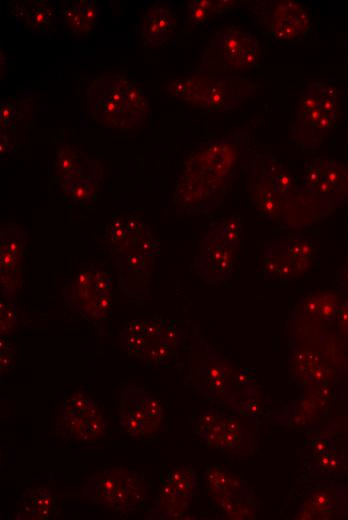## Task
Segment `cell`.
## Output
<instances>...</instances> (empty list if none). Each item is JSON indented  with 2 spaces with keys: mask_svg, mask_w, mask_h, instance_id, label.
Wrapping results in <instances>:
<instances>
[{
  "mask_svg": "<svg viewBox=\"0 0 348 520\" xmlns=\"http://www.w3.org/2000/svg\"><path fill=\"white\" fill-rule=\"evenodd\" d=\"M249 133V129H238L199 145L175 183L173 203L189 211L208 213L216 195L241 164Z\"/></svg>",
  "mask_w": 348,
  "mask_h": 520,
  "instance_id": "cell-1",
  "label": "cell"
},
{
  "mask_svg": "<svg viewBox=\"0 0 348 520\" xmlns=\"http://www.w3.org/2000/svg\"><path fill=\"white\" fill-rule=\"evenodd\" d=\"M190 384L206 399L238 411L248 398L244 389L254 388L245 369L232 367L194 328L189 349Z\"/></svg>",
  "mask_w": 348,
  "mask_h": 520,
  "instance_id": "cell-2",
  "label": "cell"
},
{
  "mask_svg": "<svg viewBox=\"0 0 348 520\" xmlns=\"http://www.w3.org/2000/svg\"><path fill=\"white\" fill-rule=\"evenodd\" d=\"M86 104L96 123L118 131L140 129L149 110L142 87L124 75L95 79L86 90Z\"/></svg>",
  "mask_w": 348,
  "mask_h": 520,
  "instance_id": "cell-3",
  "label": "cell"
},
{
  "mask_svg": "<svg viewBox=\"0 0 348 520\" xmlns=\"http://www.w3.org/2000/svg\"><path fill=\"white\" fill-rule=\"evenodd\" d=\"M340 116L337 87L330 81H313L298 98L290 125L292 138L303 150L314 152L337 127Z\"/></svg>",
  "mask_w": 348,
  "mask_h": 520,
  "instance_id": "cell-4",
  "label": "cell"
},
{
  "mask_svg": "<svg viewBox=\"0 0 348 520\" xmlns=\"http://www.w3.org/2000/svg\"><path fill=\"white\" fill-rule=\"evenodd\" d=\"M184 339V330L173 320L154 316L124 322L117 343L129 356L159 368L175 357Z\"/></svg>",
  "mask_w": 348,
  "mask_h": 520,
  "instance_id": "cell-5",
  "label": "cell"
},
{
  "mask_svg": "<svg viewBox=\"0 0 348 520\" xmlns=\"http://www.w3.org/2000/svg\"><path fill=\"white\" fill-rule=\"evenodd\" d=\"M81 495L97 506L129 516L146 502L148 486L138 472L112 467L89 476L82 486Z\"/></svg>",
  "mask_w": 348,
  "mask_h": 520,
  "instance_id": "cell-6",
  "label": "cell"
},
{
  "mask_svg": "<svg viewBox=\"0 0 348 520\" xmlns=\"http://www.w3.org/2000/svg\"><path fill=\"white\" fill-rule=\"evenodd\" d=\"M260 45L256 36L228 26L218 30L210 39L195 73L236 75L257 66Z\"/></svg>",
  "mask_w": 348,
  "mask_h": 520,
  "instance_id": "cell-7",
  "label": "cell"
},
{
  "mask_svg": "<svg viewBox=\"0 0 348 520\" xmlns=\"http://www.w3.org/2000/svg\"><path fill=\"white\" fill-rule=\"evenodd\" d=\"M258 87L239 75L195 73L185 77L182 100L206 111H226L238 106Z\"/></svg>",
  "mask_w": 348,
  "mask_h": 520,
  "instance_id": "cell-8",
  "label": "cell"
},
{
  "mask_svg": "<svg viewBox=\"0 0 348 520\" xmlns=\"http://www.w3.org/2000/svg\"><path fill=\"white\" fill-rule=\"evenodd\" d=\"M241 163L244 164L248 175L267 183L273 192L288 204L301 223L325 217L302 186L299 188L296 185L291 171L275 156L251 152L247 158L243 157Z\"/></svg>",
  "mask_w": 348,
  "mask_h": 520,
  "instance_id": "cell-9",
  "label": "cell"
},
{
  "mask_svg": "<svg viewBox=\"0 0 348 520\" xmlns=\"http://www.w3.org/2000/svg\"><path fill=\"white\" fill-rule=\"evenodd\" d=\"M302 188L326 217L348 202V166L319 156L305 161Z\"/></svg>",
  "mask_w": 348,
  "mask_h": 520,
  "instance_id": "cell-10",
  "label": "cell"
},
{
  "mask_svg": "<svg viewBox=\"0 0 348 520\" xmlns=\"http://www.w3.org/2000/svg\"><path fill=\"white\" fill-rule=\"evenodd\" d=\"M204 479L208 493L228 518L257 517V499L238 475L221 465H212L206 469Z\"/></svg>",
  "mask_w": 348,
  "mask_h": 520,
  "instance_id": "cell-11",
  "label": "cell"
},
{
  "mask_svg": "<svg viewBox=\"0 0 348 520\" xmlns=\"http://www.w3.org/2000/svg\"><path fill=\"white\" fill-rule=\"evenodd\" d=\"M118 418L121 428L129 436L147 439L161 429L163 407L146 389L132 385L120 393Z\"/></svg>",
  "mask_w": 348,
  "mask_h": 520,
  "instance_id": "cell-12",
  "label": "cell"
},
{
  "mask_svg": "<svg viewBox=\"0 0 348 520\" xmlns=\"http://www.w3.org/2000/svg\"><path fill=\"white\" fill-rule=\"evenodd\" d=\"M198 477L191 464L177 465L164 477L162 487L146 515L150 520L177 519L183 516L192 503L197 490Z\"/></svg>",
  "mask_w": 348,
  "mask_h": 520,
  "instance_id": "cell-13",
  "label": "cell"
},
{
  "mask_svg": "<svg viewBox=\"0 0 348 520\" xmlns=\"http://www.w3.org/2000/svg\"><path fill=\"white\" fill-rule=\"evenodd\" d=\"M61 424L70 438L83 442L99 439L107 426L95 400L82 392L73 394L64 402Z\"/></svg>",
  "mask_w": 348,
  "mask_h": 520,
  "instance_id": "cell-14",
  "label": "cell"
},
{
  "mask_svg": "<svg viewBox=\"0 0 348 520\" xmlns=\"http://www.w3.org/2000/svg\"><path fill=\"white\" fill-rule=\"evenodd\" d=\"M262 10L263 23L273 39L292 42L301 39L311 30L310 17L306 9L297 1H274Z\"/></svg>",
  "mask_w": 348,
  "mask_h": 520,
  "instance_id": "cell-15",
  "label": "cell"
},
{
  "mask_svg": "<svg viewBox=\"0 0 348 520\" xmlns=\"http://www.w3.org/2000/svg\"><path fill=\"white\" fill-rule=\"evenodd\" d=\"M92 269H82L62 290L66 303L90 321L105 320L112 305L111 296L99 294L93 286Z\"/></svg>",
  "mask_w": 348,
  "mask_h": 520,
  "instance_id": "cell-16",
  "label": "cell"
},
{
  "mask_svg": "<svg viewBox=\"0 0 348 520\" xmlns=\"http://www.w3.org/2000/svg\"><path fill=\"white\" fill-rule=\"evenodd\" d=\"M238 251L203 235L196 248L195 271L207 284L230 279Z\"/></svg>",
  "mask_w": 348,
  "mask_h": 520,
  "instance_id": "cell-17",
  "label": "cell"
},
{
  "mask_svg": "<svg viewBox=\"0 0 348 520\" xmlns=\"http://www.w3.org/2000/svg\"><path fill=\"white\" fill-rule=\"evenodd\" d=\"M248 193L257 211L266 219L286 226H303L293 210L264 181L249 175Z\"/></svg>",
  "mask_w": 348,
  "mask_h": 520,
  "instance_id": "cell-18",
  "label": "cell"
},
{
  "mask_svg": "<svg viewBox=\"0 0 348 520\" xmlns=\"http://www.w3.org/2000/svg\"><path fill=\"white\" fill-rule=\"evenodd\" d=\"M260 268L265 280H288L310 269L284 253L275 241L263 245Z\"/></svg>",
  "mask_w": 348,
  "mask_h": 520,
  "instance_id": "cell-19",
  "label": "cell"
},
{
  "mask_svg": "<svg viewBox=\"0 0 348 520\" xmlns=\"http://www.w3.org/2000/svg\"><path fill=\"white\" fill-rule=\"evenodd\" d=\"M177 20L173 12L159 5L151 6L145 12L141 23L144 45L160 46L173 37Z\"/></svg>",
  "mask_w": 348,
  "mask_h": 520,
  "instance_id": "cell-20",
  "label": "cell"
},
{
  "mask_svg": "<svg viewBox=\"0 0 348 520\" xmlns=\"http://www.w3.org/2000/svg\"><path fill=\"white\" fill-rule=\"evenodd\" d=\"M194 432L207 446L224 451L227 435L226 416L215 408H208L198 416Z\"/></svg>",
  "mask_w": 348,
  "mask_h": 520,
  "instance_id": "cell-21",
  "label": "cell"
},
{
  "mask_svg": "<svg viewBox=\"0 0 348 520\" xmlns=\"http://www.w3.org/2000/svg\"><path fill=\"white\" fill-rule=\"evenodd\" d=\"M21 500L23 514L28 519H48L56 510V498L46 487L28 488Z\"/></svg>",
  "mask_w": 348,
  "mask_h": 520,
  "instance_id": "cell-22",
  "label": "cell"
},
{
  "mask_svg": "<svg viewBox=\"0 0 348 520\" xmlns=\"http://www.w3.org/2000/svg\"><path fill=\"white\" fill-rule=\"evenodd\" d=\"M301 307L308 317L331 321L338 315L339 297L330 290L308 293L301 299Z\"/></svg>",
  "mask_w": 348,
  "mask_h": 520,
  "instance_id": "cell-23",
  "label": "cell"
},
{
  "mask_svg": "<svg viewBox=\"0 0 348 520\" xmlns=\"http://www.w3.org/2000/svg\"><path fill=\"white\" fill-rule=\"evenodd\" d=\"M244 217L237 214L223 219L213 229L204 233V236L239 250L243 243Z\"/></svg>",
  "mask_w": 348,
  "mask_h": 520,
  "instance_id": "cell-24",
  "label": "cell"
},
{
  "mask_svg": "<svg viewBox=\"0 0 348 520\" xmlns=\"http://www.w3.org/2000/svg\"><path fill=\"white\" fill-rule=\"evenodd\" d=\"M274 241L288 256L311 268L318 252V243L316 240L297 235Z\"/></svg>",
  "mask_w": 348,
  "mask_h": 520,
  "instance_id": "cell-25",
  "label": "cell"
},
{
  "mask_svg": "<svg viewBox=\"0 0 348 520\" xmlns=\"http://www.w3.org/2000/svg\"><path fill=\"white\" fill-rule=\"evenodd\" d=\"M238 4L239 2L235 0H193L188 5V20L192 25H203Z\"/></svg>",
  "mask_w": 348,
  "mask_h": 520,
  "instance_id": "cell-26",
  "label": "cell"
},
{
  "mask_svg": "<svg viewBox=\"0 0 348 520\" xmlns=\"http://www.w3.org/2000/svg\"><path fill=\"white\" fill-rule=\"evenodd\" d=\"M20 18H24L26 24L32 29H43L52 23L54 7L50 1L23 2L15 9Z\"/></svg>",
  "mask_w": 348,
  "mask_h": 520,
  "instance_id": "cell-27",
  "label": "cell"
},
{
  "mask_svg": "<svg viewBox=\"0 0 348 520\" xmlns=\"http://www.w3.org/2000/svg\"><path fill=\"white\" fill-rule=\"evenodd\" d=\"M61 185L68 199L75 205L88 203L94 194L92 180L82 175L61 179Z\"/></svg>",
  "mask_w": 348,
  "mask_h": 520,
  "instance_id": "cell-28",
  "label": "cell"
},
{
  "mask_svg": "<svg viewBox=\"0 0 348 520\" xmlns=\"http://www.w3.org/2000/svg\"><path fill=\"white\" fill-rule=\"evenodd\" d=\"M56 171L61 179L82 175V166L76 151L68 144L60 143L56 149Z\"/></svg>",
  "mask_w": 348,
  "mask_h": 520,
  "instance_id": "cell-29",
  "label": "cell"
},
{
  "mask_svg": "<svg viewBox=\"0 0 348 520\" xmlns=\"http://www.w3.org/2000/svg\"><path fill=\"white\" fill-rule=\"evenodd\" d=\"M106 239L116 252L120 251L128 241V233L125 218L116 216L112 218L106 227Z\"/></svg>",
  "mask_w": 348,
  "mask_h": 520,
  "instance_id": "cell-30",
  "label": "cell"
},
{
  "mask_svg": "<svg viewBox=\"0 0 348 520\" xmlns=\"http://www.w3.org/2000/svg\"><path fill=\"white\" fill-rule=\"evenodd\" d=\"M64 20L67 26L76 34H88L84 14H83V0H78L70 3L63 10Z\"/></svg>",
  "mask_w": 348,
  "mask_h": 520,
  "instance_id": "cell-31",
  "label": "cell"
},
{
  "mask_svg": "<svg viewBox=\"0 0 348 520\" xmlns=\"http://www.w3.org/2000/svg\"><path fill=\"white\" fill-rule=\"evenodd\" d=\"M227 435L225 441V452L238 453L244 444V427L235 417L226 416Z\"/></svg>",
  "mask_w": 348,
  "mask_h": 520,
  "instance_id": "cell-32",
  "label": "cell"
},
{
  "mask_svg": "<svg viewBox=\"0 0 348 520\" xmlns=\"http://www.w3.org/2000/svg\"><path fill=\"white\" fill-rule=\"evenodd\" d=\"M18 319L17 306L12 302H0V335L6 337L11 334L16 326Z\"/></svg>",
  "mask_w": 348,
  "mask_h": 520,
  "instance_id": "cell-33",
  "label": "cell"
},
{
  "mask_svg": "<svg viewBox=\"0 0 348 520\" xmlns=\"http://www.w3.org/2000/svg\"><path fill=\"white\" fill-rule=\"evenodd\" d=\"M16 359L15 346L14 344L1 337L0 339V369L1 374L8 373L14 367Z\"/></svg>",
  "mask_w": 348,
  "mask_h": 520,
  "instance_id": "cell-34",
  "label": "cell"
},
{
  "mask_svg": "<svg viewBox=\"0 0 348 520\" xmlns=\"http://www.w3.org/2000/svg\"><path fill=\"white\" fill-rule=\"evenodd\" d=\"M83 14L86 27L90 33L97 22L96 2L93 0H83Z\"/></svg>",
  "mask_w": 348,
  "mask_h": 520,
  "instance_id": "cell-35",
  "label": "cell"
},
{
  "mask_svg": "<svg viewBox=\"0 0 348 520\" xmlns=\"http://www.w3.org/2000/svg\"><path fill=\"white\" fill-rule=\"evenodd\" d=\"M16 108L13 103L4 101L1 103L0 108V123L1 127L8 126L11 122L13 117L15 116Z\"/></svg>",
  "mask_w": 348,
  "mask_h": 520,
  "instance_id": "cell-36",
  "label": "cell"
},
{
  "mask_svg": "<svg viewBox=\"0 0 348 520\" xmlns=\"http://www.w3.org/2000/svg\"><path fill=\"white\" fill-rule=\"evenodd\" d=\"M337 316L341 331L348 335V299L340 306Z\"/></svg>",
  "mask_w": 348,
  "mask_h": 520,
  "instance_id": "cell-37",
  "label": "cell"
},
{
  "mask_svg": "<svg viewBox=\"0 0 348 520\" xmlns=\"http://www.w3.org/2000/svg\"><path fill=\"white\" fill-rule=\"evenodd\" d=\"M313 448L316 452H318L320 454H325V453H327L326 451L328 449V444L324 439L317 438V439H315V441L313 443Z\"/></svg>",
  "mask_w": 348,
  "mask_h": 520,
  "instance_id": "cell-38",
  "label": "cell"
},
{
  "mask_svg": "<svg viewBox=\"0 0 348 520\" xmlns=\"http://www.w3.org/2000/svg\"><path fill=\"white\" fill-rule=\"evenodd\" d=\"M339 281L343 287L348 288V261L339 271Z\"/></svg>",
  "mask_w": 348,
  "mask_h": 520,
  "instance_id": "cell-39",
  "label": "cell"
},
{
  "mask_svg": "<svg viewBox=\"0 0 348 520\" xmlns=\"http://www.w3.org/2000/svg\"><path fill=\"white\" fill-rule=\"evenodd\" d=\"M11 149V145L9 143V139L4 134L1 135V141H0V155H6Z\"/></svg>",
  "mask_w": 348,
  "mask_h": 520,
  "instance_id": "cell-40",
  "label": "cell"
}]
</instances>
